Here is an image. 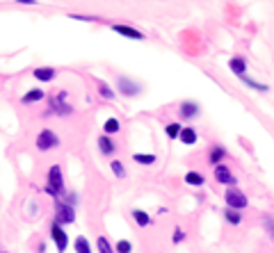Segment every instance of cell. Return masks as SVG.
I'll list each match as a JSON object with an SVG mask.
<instances>
[{"label":"cell","mask_w":274,"mask_h":253,"mask_svg":"<svg viewBox=\"0 0 274 253\" xmlns=\"http://www.w3.org/2000/svg\"><path fill=\"white\" fill-rule=\"evenodd\" d=\"M46 194H50L55 201L64 196V174H62L60 164H53L46 176Z\"/></svg>","instance_id":"6da1fadb"},{"label":"cell","mask_w":274,"mask_h":253,"mask_svg":"<svg viewBox=\"0 0 274 253\" xmlns=\"http://www.w3.org/2000/svg\"><path fill=\"white\" fill-rule=\"evenodd\" d=\"M35 146H37V151H41V153H46V151H53V149H57V146H60V135L55 133V130H50V128L41 130V133L37 135V142H35Z\"/></svg>","instance_id":"7a4b0ae2"},{"label":"cell","mask_w":274,"mask_h":253,"mask_svg":"<svg viewBox=\"0 0 274 253\" xmlns=\"http://www.w3.org/2000/svg\"><path fill=\"white\" fill-rule=\"evenodd\" d=\"M75 221V208L69 203H64L62 199L55 201V223L60 226H66V223H73Z\"/></svg>","instance_id":"3957f363"},{"label":"cell","mask_w":274,"mask_h":253,"mask_svg":"<svg viewBox=\"0 0 274 253\" xmlns=\"http://www.w3.org/2000/svg\"><path fill=\"white\" fill-rule=\"evenodd\" d=\"M224 201H226V208H231V210H244L247 208V203H249V199L244 196V192H240L238 187H229L226 189V194H224Z\"/></svg>","instance_id":"277c9868"},{"label":"cell","mask_w":274,"mask_h":253,"mask_svg":"<svg viewBox=\"0 0 274 253\" xmlns=\"http://www.w3.org/2000/svg\"><path fill=\"white\" fill-rule=\"evenodd\" d=\"M50 114H57V116L73 114V107L66 103V91H60L57 96H53V98H50Z\"/></svg>","instance_id":"5b68a950"},{"label":"cell","mask_w":274,"mask_h":253,"mask_svg":"<svg viewBox=\"0 0 274 253\" xmlns=\"http://www.w3.org/2000/svg\"><path fill=\"white\" fill-rule=\"evenodd\" d=\"M117 89H119L121 96H137V94H142V84L135 82L133 78L119 75V78H117Z\"/></svg>","instance_id":"8992f818"},{"label":"cell","mask_w":274,"mask_h":253,"mask_svg":"<svg viewBox=\"0 0 274 253\" xmlns=\"http://www.w3.org/2000/svg\"><path fill=\"white\" fill-rule=\"evenodd\" d=\"M50 239L55 242V246H57V251L64 253L66 246H69V235L64 233V228H62L60 223H50Z\"/></svg>","instance_id":"52a82bcc"},{"label":"cell","mask_w":274,"mask_h":253,"mask_svg":"<svg viewBox=\"0 0 274 253\" xmlns=\"http://www.w3.org/2000/svg\"><path fill=\"white\" fill-rule=\"evenodd\" d=\"M215 180L222 183V185H229V187H233V185L238 183L235 176H233V171H231L226 164H217V167H215Z\"/></svg>","instance_id":"ba28073f"},{"label":"cell","mask_w":274,"mask_h":253,"mask_svg":"<svg viewBox=\"0 0 274 253\" xmlns=\"http://www.w3.org/2000/svg\"><path fill=\"white\" fill-rule=\"evenodd\" d=\"M112 32L126 37V39H133V41H142V39H144V35H142L140 30H135V28H130V25H121V23L112 25Z\"/></svg>","instance_id":"9c48e42d"},{"label":"cell","mask_w":274,"mask_h":253,"mask_svg":"<svg viewBox=\"0 0 274 253\" xmlns=\"http://www.w3.org/2000/svg\"><path fill=\"white\" fill-rule=\"evenodd\" d=\"M199 112H201V107L195 103V100H183V103H180V107H178L180 119H185V121H190V119H195V116H199Z\"/></svg>","instance_id":"30bf717a"},{"label":"cell","mask_w":274,"mask_h":253,"mask_svg":"<svg viewBox=\"0 0 274 253\" xmlns=\"http://www.w3.org/2000/svg\"><path fill=\"white\" fill-rule=\"evenodd\" d=\"M32 75H35L39 82H53L55 75H57V71H55L53 66H39V69L32 71Z\"/></svg>","instance_id":"8fae6325"},{"label":"cell","mask_w":274,"mask_h":253,"mask_svg":"<svg viewBox=\"0 0 274 253\" xmlns=\"http://www.w3.org/2000/svg\"><path fill=\"white\" fill-rule=\"evenodd\" d=\"M99 151L105 155V158H110V155H115L117 144L112 142V137H108V135H101V137H99Z\"/></svg>","instance_id":"7c38bea8"},{"label":"cell","mask_w":274,"mask_h":253,"mask_svg":"<svg viewBox=\"0 0 274 253\" xmlns=\"http://www.w3.org/2000/svg\"><path fill=\"white\" fill-rule=\"evenodd\" d=\"M46 98V91L44 89H30V91H25L23 96H21V103L23 105H35L39 103V100Z\"/></svg>","instance_id":"4fadbf2b"},{"label":"cell","mask_w":274,"mask_h":253,"mask_svg":"<svg viewBox=\"0 0 274 253\" xmlns=\"http://www.w3.org/2000/svg\"><path fill=\"white\" fill-rule=\"evenodd\" d=\"M178 139L183 142L185 146H195V144H197V139H199V135H197V130H195V128H190V125H185V128L180 130Z\"/></svg>","instance_id":"5bb4252c"},{"label":"cell","mask_w":274,"mask_h":253,"mask_svg":"<svg viewBox=\"0 0 274 253\" xmlns=\"http://www.w3.org/2000/svg\"><path fill=\"white\" fill-rule=\"evenodd\" d=\"M226 158V151L222 149V146H213L210 149V155H208V162L213 164V167H217V164H222V160Z\"/></svg>","instance_id":"9a60e30c"},{"label":"cell","mask_w":274,"mask_h":253,"mask_svg":"<svg viewBox=\"0 0 274 253\" xmlns=\"http://www.w3.org/2000/svg\"><path fill=\"white\" fill-rule=\"evenodd\" d=\"M185 183H188L190 187H204L206 178L199 174V171H188V174H185Z\"/></svg>","instance_id":"2e32d148"},{"label":"cell","mask_w":274,"mask_h":253,"mask_svg":"<svg viewBox=\"0 0 274 253\" xmlns=\"http://www.w3.org/2000/svg\"><path fill=\"white\" fill-rule=\"evenodd\" d=\"M229 66H231V71H233L238 78H244V71H247V62L242 60V57H233V60L229 62Z\"/></svg>","instance_id":"e0dca14e"},{"label":"cell","mask_w":274,"mask_h":253,"mask_svg":"<svg viewBox=\"0 0 274 253\" xmlns=\"http://www.w3.org/2000/svg\"><path fill=\"white\" fill-rule=\"evenodd\" d=\"M103 130H105V135H108V137H112V135H115V133H119V130H121L119 119H115V116H110V119H105Z\"/></svg>","instance_id":"ac0fdd59"},{"label":"cell","mask_w":274,"mask_h":253,"mask_svg":"<svg viewBox=\"0 0 274 253\" xmlns=\"http://www.w3.org/2000/svg\"><path fill=\"white\" fill-rule=\"evenodd\" d=\"M133 219H135V223H137V226H142V228L151 223L149 212H144V210H133Z\"/></svg>","instance_id":"d6986e66"},{"label":"cell","mask_w":274,"mask_h":253,"mask_svg":"<svg viewBox=\"0 0 274 253\" xmlns=\"http://www.w3.org/2000/svg\"><path fill=\"white\" fill-rule=\"evenodd\" d=\"M133 160H135L137 164H146V167H149V164H153L158 158H155L153 153H135V155H133Z\"/></svg>","instance_id":"ffe728a7"},{"label":"cell","mask_w":274,"mask_h":253,"mask_svg":"<svg viewBox=\"0 0 274 253\" xmlns=\"http://www.w3.org/2000/svg\"><path fill=\"white\" fill-rule=\"evenodd\" d=\"M73 248H75V253H92V246L87 242V237H75Z\"/></svg>","instance_id":"44dd1931"},{"label":"cell","mask_w":274,"mask_h":253,"mask_svg":"<svg viewBox=\"0 0 274 253\" xmlns=\"http://www.w3.org/2000/svg\"><path fill=\"white\" fill-rule=\"evenodd\" d=\"M110 169H112V174H115L117 178H126V167L121 160H112V162H110Z\"/></svg>","instance_id":"7402d4cb"},{"label":"cell","mask_w":274,"mask_h":253,"mask_svg":"<svg viewBox=\"0 0 274 253\" xmlns=\"http://www.w3.org/2000/svg\"><path fill=\"white\" fill-rule=\"evenodd\" d=\"M96 246H99V253H115V246L110 244L108 237H99L96 239Z\"/></svg>","instance_id":"603a6c76"},{"label":"cell","mask_w":274,"mask_h":253,"mask_svg":"<svg viewBox=\"0 0 274 253\" xmlns=\"http://www.w3.org/2000/svg\"><path fill=\"white\" fill-rule=\"evenodd\" d=\"M224 217H226V221H229V223H233V226H238V223L242 221V214H240L238 210H231V208H226Z\"/></svg>","instance_id":"cb8c5ba5"},{"label":"cell","mask_w":274,"mask_h":253,"mask_svg":"<svg viewBox=\"0 0 274 253\" xmlns=\"http://www.w3.org/2000/svg\"><path fill=\"white\" fill-rule=\"evenodd\" d=\"M180 130H183V125H180V123H169L167 128H164V133H167V137H169V139H178Z\"/></svg>","instance_id":"d4e9b609"},{"label":"cell","mask_w":274,"mask_h":253,"mask_svg":"<svg viewBox=\"0 0 274 253\" xmlns=\"http://www.w3.org/2000/svg\"><path fill=\"white\" fill-rule=\"evenodd\" d=\"M115 253H133V244H130L128 239H119V242L115 244Z\"/></svg>","instance_id":"484cf974"},{"label":"cell","mask_w":274,"mask_h":253,"mask_svg":"<svg viewBox=\"0 0 274 253\" xmlns=\"http://www.w3.org/2000/svg\"><path fill=\"white\" fill-rule=\"evenodd\" d=\"M242 82L247 84V87H251V89H256V91H267V84H260V82H256V80L247 78V75L242 78Z\"/></svg>","instance_id":"4316f807"},{"label":"cell","mask_w":274,"mask_h":253,"mask_svg":"<svg viewBox=\"0 0 274 253\" xmlns=\"http://www.w3.org/2000/svg\"><path fill=\"white\" fill-rule=\"evenodd\" d=\"M99 91H101V96H103V98H110V100L115 98V91L110 89L105 82H99Z\"/></svg>","instance_id":"83f0119b"},{"label":"cell","mask_w":274,"mask_h":253,"mask_svg":"<svg viewBox=\"0 0 274 253\" xmlns=\"http://www.w3.org/2000/svg\"><path fill=\"white\" fill-rule=\"evenodd\" d=\"M73 21H85V23H94L96 16H87V14H71Z\"/></svg>","instance_id":"f1b7e54d"},{"label":"cell","mask_w":274,"mask_h":253,"mask_svg":"<svg viewBox=\"0 0 274 253\" xmlns=\"http://www.w3.org/2000/svg\"><path fill=\"white\" fill-rule=\"evenodd\" d=\"M171 239H174V244H180V242L185 239V233H183L180 228H176V230H174V237H171Z\"/></svg>","instance_id":"f546056e"},{"label":"cell","mask_w":274,"mask_h":253,"mask_svg":"<svg viewBox=\"0 0 274 253\" xmlns=\"http://www.w3.org/2000/svg\"><path fill=\"white\" fill-rule=\"evenodd\" d=\"M3 253H7V251H3Z\"/></svg>","instance_id":"4dcf8cb0"},{"label":"cell","mask_w":274,"mask_h":253,"mask_svg":"<svg viewBox=\"0 0 274 253\" xmlns=\"http://www.w3.org/2000/svg\"><path fill=\"white\" fill-rule=\"evenodd\" d=\"M0 253H3V251H0Z\"/></svg>","instance_id":"1f68e13d"}]
</instances>
